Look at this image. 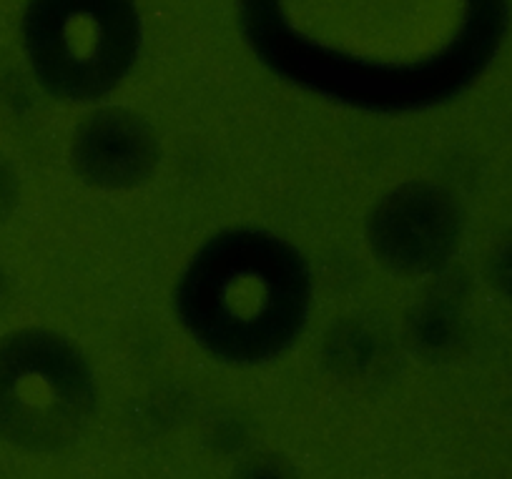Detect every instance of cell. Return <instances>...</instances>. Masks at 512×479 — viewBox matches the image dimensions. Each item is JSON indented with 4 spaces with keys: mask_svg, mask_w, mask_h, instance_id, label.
I'll list each match as a JSON object with an SVG mask.
<instances>
[{
    "mask_svg": "<svg viewBox=\"0 0 512 479\" xmlns=\"http://www.w3.org/2000/svg\"><path fill=\"white\" fill-rule=\"evenodd\" d=\"M23 46L48 96L63 103L103 101L134 68V8L128 0H33Z\"/></svg>",
    "mask_w": 512,
    "mask_h": 479,
    "instance_id": "obj_3",
    "label": "cell"
},
{
    "mask_svg": "<svg viewBox=\"0 0 512 479\" xmlns=\"http://www.w3.org/2000/svg\"><path fill=\"white\" fill-rule=\"evenodd\" d=\"M490 271L497 291L512 304V234H507L495 249V256L490 261Z\"/></svg>",
    "mask_w": 512,
    "mask_h": 479,
    "instance_id": "obj_7",
    "label": "cell"
},
{
    "mask_svg": "<svg viewBox=\"0 0 512 479\" xmlns=\"http://www.w3.org/2000/svg\"><path fill=\"white\" fill-rule=\"evenodd\" d=\"M21 204V179L11 158L0 153V226H6Z\"/></svg>",
    "mask_w": 512,
    "mask_h": 479,
    "instance_id": "obj_6",
    "label": "cell"
},
{
    "mask_svg": "<svg viewBox=\"0 0 512 479\" xmlns=\"http://www.w3.org/2000/svg\"><path fill=\"white\" fill-rule=\"evenodd\" d=\"M96 377L83 349L48 327L0 337V439L28 452L78 442L96 414Z\"/></svg>",
    "mask_w": 512,
    "mask_h": 479,
    "instance_id": "obj_2",
    "label": "cell"
},
{
    "mask_svg": "<svg viewBox=\"0 0 512 479\" xmlns=\"http://www.w3.org/2000/svg\"><path fill=\"white\" fill-rule=\"evenodd\" d=\"M236 479H297L292 474V469L284 462L274 457H259L251 459L249 464L241 467V472L236 474Z\"/></svg>",
    "mask_w": 512,
    "mask_h": 479,
    "instance_id": "obj_8",
    "label": "cell"
},
{
    "mask_svg": "<svg viewBox=\"0 0 512 479\" xmlns=\"http://www.w3.org/2000/svg\"><path fill=\"white\" fill-rule=\"evenodd\" d=\"M159 138L141 113L101 106L83 116L68 146L73 174L101 191L146 184L159 166Z\"/></svg>",
    "mask_w": 512,
    "mask_h": 479,
    "instance_id": "obj_5",
    "label": "cell"
},
{
    "mask_svg": "<svg viewBox=\"0 0 512 479\" xmlns=\"http://www.w3.org/2000/svg\"><path fill=\"white\" fill-rule=\"evenodd\" d=\"M460 199L437 181H407L372 206L367 246L392 276L422 281L452 264L462 244Z\"/></svg>",
    "mask_w": 512,
    "mask_h": 479,
    "instance_id": "obj_4",
    "label": "cell"
},
{
    "mask_svg": "<svg viewBox=\"0 0 512 479\" xmlns=\"http://www.w3.org/2000/svg\"><path fill=\"white\" fill-rule=\"evenodd\" d=\"M8 304V274L6 269L0 266V309Z\"/></svg>",
    "mask_w": 512,
    "mask_h": 479,
    "instance_id": "obj_9",
    "label": "cell"
},
{
    "mask_svg": "<svg viewBox=\"0 0 512 479\" xmlns=\"http://www.w3.org/2000/svg\"><path fill=\"white\" fill-rule=\"evenodd\" d=\"M312 299V271L292 241L236 226L206 239L186 261L174 311L206 354L234 367H256L299 342Z\"/></svg>",
    "mask_w": 512,
    "mask_h": 479,
    "instance_id": "obj_1",
    "label": "cell"
}]
</instances>
